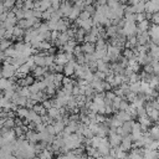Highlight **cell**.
Returning a JSON list of instances; mask_svg holds the SVG:
<instances>
[{"mask_svg":"<svg viewBox=\"0 0 159 159\" xmlns=\"http://www.w3.org/2000/svg\"><path fill=\"white\" fill-rule=\"evenodd\" d=\"M135 31H137V26H135L134 21H124V25L121 29V32L128 37L133 36L135 34Z\"/></svg>","mask_w":159,"mask_h":159,"instance_id":"1","label":"cell"},{"mask_svg":"<svg viewBox=\"0 0 159 159\" xmlns=\"http://www.w3.org/2000/svg\"><path fill=\"white\" fill-rule=\"evenodd\" d=\"M16 67L11 64H4L3 66V77L4 78H13L16 73Z\"/></svg>","mask_w":159,"mask_h":159,"instance_id":"2","label":"cell"},{"mask_svg":"<svg viewBox=\"0 0 159 159\" xmlns=\"http://www.w3.org/2000/svg\"><path fill=\"white\" fill-rule=\"evenodd\" d=\"M149 36L155 44H159V25H153L149 30Z\"/></svg>","mask_w":159,"mask_h":159,"instance_id":"3","label":"cell"},{"mask_svg":"<svg viewBox=\"0 0 159 159\" xmlns=\"http://www.w3.org/2000/svg\"><path fill=\"white\" fill-rule=\"evenodd\" d=\"M72 9H73V6L70 4V2H64L61 5H60V10H61V13L64 14V16H67V17L70 16Z\"/></svg>","mask_w":159,"mask_h":159,"instance_id":"4","label":"cell"},{"mask_svg":"<svg viewBox=\"0 0 159 159\" xmlns=\"http://www.w3.org/2000/svg\"><path fill=\"white\" fill-rule=\"evenodd\" d=\"M4 137V144L5 143H11L15 141V138H16V134H15V131L14 129H9L6 133L3 134Z\"/></svg>","mask_w":159,"mask_h":159,"instance_id":"5","label":"cell"},{"mask_svg":"<svg viewBox=\"0 0 159 159\" xmlns=\"http://www.w3.org/2000/svg\"><path fill=\"white\" fill-rule=\"evenodd\" d=\"M67 62H68V58H67V55H66V54H58V55L55 57V64H56V65L65 66Z\"/></svg>","mask_w":159,"mask_h":159,"instance_id":"6","label":"cell"},{"mask_svg":"<svg viewBox=\"0 0 159 159\" xmlns=\"http://www.w3.org/2000/svg\"><path fill=\"white\" fill-rule=\"evenodd\" d=\"M132 137H128V135H126L123 139H122V143H121V149L122 150H127V149H129L131 148V146H132Z\"/></svg>","mask_w":159,"mask_h":159,"instance_id":"7","label":"cell"},{"mask_svg":"<svg viewBox=\"0 0 159 159\" xmlns=\"http://www.w3.org/2000/svg\"><path fill=\"white\" fill-rule=\"evenodd\" d=\"M67 28H68V23L66 21V20L60 19L58 21H57V28H56V30H57V31H60V32L67 31Z\"/></svg>","mask_w":159,"mask_h":159,"instance_id":"8","label":"cell"},{"mask_svg":"<svg viewBox=\"0 0 159 159\" xmlns=\"http://www.w3.org/2000/svg\"><path fill=\"white\" fill-rule=\"evenodd\" d=\"M23 36H25V30L21 29L20 26H14L13 37H14V39H21Z\"/></svg>","mask_w":159,"mask_h":159,"instance_id":"9","label":"cell"},{"mask_svg":"<svg viewBox=\"0 0 159 159\" xmlns=\"http://www.w3.org/2000/svg\"><path fill=\"white\" fill-rule=\"evenodd\" d=\"M54 127H55V132L56 133H61V132H64V129H65V122L62 121V119H57V121L54 123Z\"/></svg>","mask_w":159,"mask_h":159,"instance_id":"10","label":"cell"},{"mask_svg":"<svg viewBox=\"0 0 159 159\" xmlns=\"http://www.w3.org/2000/svg\"><path fill=\"white\" fill-rule=\"evenodd\" d=\"M148 29H149V20H143V21H141L137 26V30L139 32H147Z\"/></svg>","mask_w":159,"mask_h":159,"instance_id":"11","label":"cell"},{"mask_svg":"<svg viewBox=\"0 0 159 159\" xmlns=\"http://www.w3.org/2000/svg\"><path fill=\"white\" fill-rule=\"evenodd\" d=\"M82 51H83L85 54H94L96 46H94L92 43H86V44L82 46Z\"/></svg>","mask_w":159,"mask_h":159,"instance_id":"12","label":"cell"},{"mask_svg":"<svg viewBox=\"0 0 159 159\" xmlns=\"http://www.w3.org/2000/svg\"><path fill=\"white\" fill-rule=\"evenodd\" d=\"M32 109L39 114V116H45L47 113V109L44 107V105H35L32 107Z\"/></svg>","mask_w":159,"mask_h":159,"instance_id":"13","label":"cell"},{"mask_svg":"<svg viewBox=\"0 0 159 159\" xmlns=\"http://www.w3.org/2000/svg\"><path fill=\"white\" fill-rule=\"evenodd\" d=\"M9 47H11V40H9V39H2L0 40V50L5 51Z\"/></svg>","mask_w":159,"mask_h":159,"instance_id":"14","label":"cell"},{"mask_svg":"<svg viewBox=\"0 0 159 159\" xmlns=\"http://www.w3.org/2000/svg\"><path fill=\"white\" fill-rule=\"evenodd\" d=\"M76 46H77V45H76V43L73 41V40H70L67 44L64 45V50H65L66 52H73V50H75Z\"/></svg>","mask_w":159,"mask_h":159,"instance_id":"15","label":"cell"},{"mask_svg":"<svg viewBox=\"0 0 159 159\" xmlns=\"http://www.w3.org/2000/svg\"><path fill=\"white\" fill-rule=\"evenodd\" d=\"M80 14H81V9L77 8V6L75 5L73 9H72V11H71V14H70V16H68V19H70V20H76V19L80 16Z\"/></svg>","mask_w":159,"mask_h":159,"instance_id":"16","label":"cell"},{"mask_svg":"<svg viewBox=\"0 0 159 159\" xmlns=\"http://www.w3.org/2000/svg\"><path fill=\"white\" fill-rule=\"evenodd\" d=\"M3 5L5 10L14 9V6L16 5V0H3Z\"/></svg>","mask_w":159,"mask_h":159,"instance_id":"17","label":"cell"},{"mask_svg":"<svg viewBox=\"0 0 159 159\" xmlns=\"http://www.w3.org/2000/svg\"><path fill=\"white\" fill-rule=\"evenodd\" d=\"M16 113H17V116L20 118H26L28 114H29V109L26 107H19L17 111H16Z\"/></svg>","mask_w":159,"mask_h":159,"instance_id":"18","label":"cell"},{"mask_svg":"<svg viewBox=\"0 0 159 159\" xmlns=\"http://www.w3.org/2000/svg\"><path fill=\"white\" fill-rule=\"evenodd\" d=\"M15 126H16V124H15V118L8 117V118L5 119V123H4V126H3V127H6V128L11 129V128H14Z\"/></svg>","mask_w":159,"mask_h":159,"instance_id":"19","label":"cell"},{"mask_svg":"<svg viewBox=\"0 0 159 159\" xmlns=\"http://www.w3.org/2000/svg\"><path fill=\"white\" fill-rule=\"evenodd\" d=\"M50 49H51V44L47 43L46 40H45V41H41V43H40L39 50H50Z\"/></svg>","mask_w":159,"mask_h":159,"instance_id":"20","label":"cell"},{"mask_svg":"<svg viewBox=\"0 0 159 159\" xmlns=\"http://www.w3.org/2000/svg\"><path fill=\"white\" fill-rule=\"evenodd\" d=\"M135 20L138 23H141L143 21V20H146V16L143 15V13H139V14H135Z\"/></svg>","mask_w":159,"mask_h":159,"instance_id":"21","label":"cell"},{"mask_svg":"<svg viewBox=\"0 0 159 159\" xmlns=\"http://www.w3.org/2000/svg\"><path fill=\"white\" fill-rule=\"evenodd\" d=\"M106 98H107V99H111V101H113V99L116 98V93H114V92H107V93H106Z\"/></svg>","mask_w":159,"mask_h":159,"instance_id":"22","label":"cell"},{"mask_svg":"<svg viewBox=\"0 0 159 159\" xmlns=\"http://www.w3.org/2000/svg\"><path fill=\"white\" fill-rule=\"evenodd\" d=\"M5 32H6V29H5V28H3V26H0V40L4 39Z\"/></svg>","mask_w":159,"mask_h":159,"instance_id":"23","label":"cell"},{"mask_svg":"<svg viewBox=\"0 0 159 159\" xmlns=\"http://www.w3.org/2000/svg\"><path fill=\"white\" fill-rule=\"evenodd\" d=\"M128 2H129V5H131V6H134V5H137L139 2H141V0H128Z\"/></svg>","mask_w":159,"mask_h":159,"instance_id":"24","label":"cell"},{"mask_svg":"<svg viewBox=\"0 0 159 159\" xmlns=\"http://www.w3.org/2000/svg\"><path fill=\"white\" fill-rule=\"evenodd\" d=\"M122 2H128V0H122Z\"/></svg>","mask_w":159,"mask_h":159,"instance_id":"25","label":"cell"},{"mask_svg":"<svg viewBox=\"0 0 159 159\" xmlns=\"http://www.w3.org/2000/svg\"><path fill=\"white\" fill-rule=\"evenodd\" d=\"M0 149H2V147H0Z\"/></svg>","mask_w":159,"mask_h":159,"instance_id":"26","label":"cell"}]
</instances>
